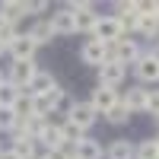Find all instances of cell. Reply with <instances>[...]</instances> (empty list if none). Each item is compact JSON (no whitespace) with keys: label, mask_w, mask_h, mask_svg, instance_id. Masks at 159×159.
Instances as JSON below:
<instances>
[{"label":"cell","mask_w":159,"mask_h":159,"mask_svg":"<svg viewBox=\"0 0 159 159\" xmlns=\"http://www.w3.org/2000/svg\"><path fill=\"white\" fill-rule=\"evenodd\" d=\"M70 159H76V156H70Z\"/></svg>","instance_id":"8d00e7d4"},{"label":"cell","mask_w":159,"mask_h":159,"mask_svg":"<svg viewBox=\"0 0 159 159\" xmlns=\"http://www.w3.org/2000/svg\"><path fill=\"white\" fill-rule=\"evenodd\" d=\"M29 13V3H22V0H7V3H0V22L7 25H16L19 16Z\"/></svg>","instance_id":"8fae6325"},{"label":"cell","mask_w":159,"mask_h":159,"mask_svg":"<svg viewBox=\"0 0 159 159\" xmlns=\"http://www.w3.org/2000/svg\"><path fill=\"white\" fill-rule=\"evenodd\" d=\"M45 127H48V118H38V115H32V118H25V121H19V124H16L19 134L32 137V140L42 137V130H45Z\"/></svg>","instance_id":"9a60e30c"},{"label":"cell","mask_w":159,"mask_h":159,"mask_svg":"<svg viewBox=\"0 0 159 159\" xmlns=\"http://www.w3.org/2000/svg\"><path fill=\"white\" fill-rule=\"evenodd\" d=\"M96 108H92L89 102H73L70 108H67V121H73L76 127H83V130H89L92 124H96Z\"/></svg>","instance_id":"277c9868"},{"label":"cell","mask_w":159,"mask_h":159,"mask_svg":"<svg viewBox=\"0 0 159 159\" xmlns=\"http://www.w3.org/2000/svg\"><path fill=\"white\" fill-rule=\"evenodd\" d=\"M35 48H38V45L29 38V32H25V35H16V42L10 45V54H13V61H32Z\"/></svg>","instance_id":"4fadbf2b"},{"label":"cell","mask_w":159,"mask_h":159,"mask_svg":"<svg viewBox=\"0 0 159 159\" xmlns=\"http://www.w3.org/2000/svg\"><path fill=\"white\" fill-rule=\"evenodd\" d=\"M3 51H7V45H0V54H3Z\"/></svg>","instance_id":"836d02e7"},{"label":"cell","mask_w":159,"mask_h":159,"mask_svg":"<svg viewBox=\"0 0 159 159\" xmlns=\"http://www.w3.org/2000/svg\"><path fill=\"white\" fill-rule=\"evenodd\" d=\"M42 10H48L45 0H35V3H29V13H42Z\"/></svg>","instance_id":"1f68e13d"},{"label":"cell","mask_w":159,"mask_h":159,"mask_svg":"<svg viewBox=\"0 0 159 159\" xmlns=\"http://www.w3.org/2000/svg\"><path fill=\"white\" fill-rule=\"evenodd\" d=\"M153 143H156V147H159V137H156V140H153Z\"/></svg>","instance_id":"e575fe53"},{"label":"cell","mask_w":159,"mask_h":159,"mask_svg":"<svg viewBox=\"0 0 159 159\" xmlns=\"http://www.w3.org/2000/svg\"><path fill=\"white\" fill-rule=\"evenodd\" d=\"M16 124H19L16 111L13 108H0V130H16Z\"/></svg>","instance_id":"4316f807"},{"label":"cell","mask_w":159,"mask_h":159,"mask_svg":"<svg viewBox=\"0 0 159 159\" xmlns=\"http://www.w3.org/2000/svg\"><path fill=\"white\" fill-rule=\"evenodd\" d=\"M19 96H22L19 86H13L10 80H3V83H0V108H13Z\"/></svg>","instance_id":"44dd1931"},{"label":"cell","mask_w":159,"mask_h":159,"mask_svg":"<svg viewBox=\"0 0 159 159\" xmlns=\"http://www.w3.org/2000/svg\"><path fill=\"white\" fill-rule=\"evenodd\" d=\"M115 102H121L115 89H108V86H99V89H92V99H89V105L96 108V115H105V111H108Z\"/></svg>","instance_id":"30bf717a"},{"label":"cell","mask_w":159,"mask_h":159,"mask_svg":"<svg viewBox=\"0 0 159 159\" xmlns=\"http://www.w3.org/2000/svg\"><path fill=\"white\" fill-rule=\"evenodd\" d=\"M124 73H127V67H124V64H118V61H105L102 67H99V80H102L99 86L118 89V86H121V80H124Z\"/></svg>","instance_id":"8992f818"},{"label":"cell","mask_w":159,"mask_h":159,"mask_svg":"<svg viewBox=\"0 0 159 159\" xmlns=\"http://www.w3.org/2000/svg\"><path fill=\"white\" fill-rule=\"evenodd\" d=\"M0 159H19V156L13 153V150H3V153H0Z\"/></svg>","instance_id":"d6a6232c"},{"label":"cell","mask_w":159,"mask_h":159,"mask_svg":"<svg viewBox=\"0 0 159 159\" xmlns=\"http://www.w3.org/2000/svg\"><path fill=\"white\" fill-rule=\"evenodd\" d=\"M121 35H124V32H121L118 16H99L96 29H92V38H96V42H102V45H115Z\"/></svg>","instance_id":"7a4b0ae2"},{"label":"cell","mask_w":159,"mask_h":159,"mask_svg":"<svg viewBox=\"0 0 159 159\" xmlns=\"http://www.w3.org/2000/svg\"><path fill=\"white\" fill-rule=\"evenodd\" d=\"M13 111H16L19 121L32 118V96H19V99H16V105H13Z\"/></svg>","instance_id":"484cf974"},{"label":"cell","mask_w":159,"mask_h":159,"mask_svg":"<svg viewBox=\"0 0 159 159\" xmlns=\"http://www.w3.org/2000/svg\"><path fill=\"white\" fill-rule=\"evenodd\" d=\"M147 111L156 118L159 115V89H153V92H147Z\"/></svg>","instance_id":"f546056e"},{"label":"cell","mask_w":159,"mask_h":159,"mask_svg":"<svg viewBox=\"0 0 159 159\" xmlns=\"http://www.w3.org/2000/svg\"><path fill=\"white\" fill-rule=\"evenodd\" d=\"M35 73H38L35 61H13V64H10V83H13V86H19V89L29 86Z\"/></svg>","instance_id":"5b68a950"},{"label":"cell","mask_w":159,"mask_h":159,"mask_svg":"<svg viewBox=\"0 0 159 159\" xmlns=\"http://www.w3.org/2000/svg\"><path fill=\"white\" fill-rule=\"evenodd\" d=\"M118 16H137V3L134 0H127V3L121 0V3H118Z\"/></svg>","instance_id":"4dcf8cb0"},{"label":"cell","mask_w":159,"mask_h":159,"mask_svg":"<svg viewBox=\"0 0 159 159\" xmlns=\"http://www.w3.org/2000/svg\"><path fill=\"white\" fill-rule=\"evenodd\" d=\"M137 32H140V35H156V32H159V13L137 16Z\"/></svg>","instance_id":"603a6c76"},{"label":"cell","mask_w":159,"mask_h":159,"mask_svg":"<svg viewBox=\"0 0 159 159\" xmlns=\"http://www.w3.org/2000/svg\"><path fill=\"white\" fill-rule=\"evenodd\" d=\"M137 159H159V147L153 140H143L140 147H137Z\"/></svg>","instance_id":"83f0119b"},{"label":"cell","mask_w":159,"mask_h":159,"mask_svg":"<svg viewBox=\"0 0 159 159\" xmlns=\"http://www.w3.org/2000/svg\"><path fill=\"white\" fill-rule=\"evenodd\" d=\"M105 118H108V121H111V124H124V121H127V118H130V111H127V105H124V102H115V105H111V108H108V111H105Z\"/></svg>","instance_id":"d4e9b609"},{"label":"cell","mask_w":159,"mask_h":159,"mask_svg":"<svg viewBox=\"0 0 159 159\" xmlns=\"http://www.w3.org/2000/svg\"><path fill=\"white\" fill-rule=\"evenodd\" d=\"M64 102V89H51V92H45V96H32V115H38V118H48L51 111L57 108V105Z\"/></svg>","instance_id":"3957f363"},{"label":"cell","mask_w":159,"mask_h":159,"mask_svg":"<svg viewBox=\"0 0 159 159\" xmlns=\"http://www.w3.org/2000/svg\"><path fill=\"white\" fill-rule=\"evenodd\" d=\"M13 153H16L19 159H35V140L25 137V134H16V140H13Z\"/></svg>","instance_id":"d6986e66"},{"label":"cell","mask_w":159,"mask_h":159,"mask_svg":"<svg viewBox=\"0 0 159 159\" xmlns=\"http://www.w3.org/2000/svg\"><path fill=\"white\" fill-rule=\"evenodd\" d=\"M73 16H76V32H92L96 22H99V16L92 10H80V13H73Z\"/></svg>","instance_id":"cb8c5ba5"},{"label":"cell","mask_w":159,"mask_h":159,"mask_svg":"<svg viewBox=\"0 0 159 159\" xmlns=\"http://www.w3.org/2000/svg\"><path fill=\"white\" fill-rule=\"evenodd\" d=\"M35 143H45V147H48V153H51V150H64V134H61V124H51V121H48V127L42 130V137H38Z\"/></svg>","instance_id":"5bb4252c"},{"label":"cell","mask_w":159,"mask_h":159,"mask_svg":"<svg viewBox=\"0 0 159 159\" xmlns=\"http://www.w3.org/2000/svg\"><path fill=\"white\" fill-rule=\"evenodd\" d=\"M108 159H137V147L130 140H111Z\"/></svg>","instance_id":"ac0fdd59"},{"label":"cell","mask_w":159,"mask_h":159,"mask_svg":"<svg viewBox=\"0 0 159 159\" xmlns=\"http://www.w3.org/2000/svg\"><path fill=\"white\" fill-rule=\"evenodd\" d=\"M134 70H137V76L143 80V83H156L159 80V57L153 54H140L137 61H134Z\"/></svg>","instance_id":"52a82bcc"},{"label":"cell","mask_w":159,"mask_h":159,"mask_svg":"<svg viewBox=\"0 0 159 159\" xmlns=\"http://www.w3.org/2000/svg\"><path fill=\"white\" fill-rule=\"evenodd\" d=\"M51 29H54V35H73L76 32V16L64 7V10H57V13H51Z\"/></svg>","instance_id":"9c48e42d"},{"label":"cell","mask_w":159,"mask_h":159,"mask_svg":"<svg viewBox=\"0 0 159 159\" xmlns=\"http://www.w3.org/2000/svg\"><path fill=\"white\" fill-rule=\"evenodd\" d=\"M54 86H57V83L51 80V73H42V70H38V73L32 76V83L25 86V89H19V92H22V96H45V92H51Z\"/></svg>","instance_id":"7c38bea8"},{"label":"cell","mask_w":159,"mask_h":159,"mask_svg":"<svg viewBox=\"0 0 159 159\" xmlns=\"http://www.w3.org/2000/svg\"><path fill=\"white\" fill-rule=\"evenodd\" d=\"M73 156L76 159H102V147H99V140H80L76 147H73Z\"/></svg>","instance_id":"e0dca14e"},{"label":"cell","mask_w":159,"mask_h":159,"mask_svg":"<svg viewBox=\"0 0 159 159\" xmlns=\"http://www.w3.org/2000/svg\"><path fill=\"white\" fill-rule=\"evenodd\" d=\"M156 121H159V115H156Z\"/></svg>","instance_id":"d590c367"},{"label":"cell","mask_w":159,"mask_h":159,"mask_svg":"<svg viewBox=\"0 0 159 159\" xmlns=\"http://www.w3.org/2000/svg\"><path fill=\"white\" fill-rule=\"evenodd\" d=\"M42 159H48V156H42Z\"/></svg>","instance_id":"74e56055"},{"label":"cell","mask_w":159,"mask_h":159,"mask_svg":"<svg viewBox=\"0 0 159 159\" xmlns=\"http://www.w3.org/2000/svg\"><path fill=\"white\" fill-rule=\"evenodd\" d=\"M0 153H3V150H0Z\"/></svg>","instance_id":"f35d334b"},{"label":"cell","mask_w":159,"mask_h":159,"mask_svg":"<svg viewBox=\"0 0 159 159\" xmlns=\"http://www.w3.org/2000/svg\"><path fill=\"white\" fill-rule=\"evenodd\" d=\"M121 102L127 105V111H130V115L147 111V89H127V96H124Z\"/></svg>","instance_id":"2e32d148"},{"label":"cell","mask_w":159,"mask_h":159,"mask_svg":"<svg viewBox=\"0 0 159 159\" xmlns=\"http://www.w3.org/2000/svg\"><path fill=\"white\" fill-rule=\"evenodd\" d=\"M61 134H64V143H73V147H76L80 140H86V130L76 127L73 121H64V124H61Z\"/></svg>","instance_id":"7402d4cb"},{"label":"cell","mask_w":159,"mask_h":159,"mask_svg":"<svg viewBox=\"0 0 159 159\" xmlns=\"http://www.w3.org/2000/svg\"><path fill=\"white\" fill-rule=\"evenodd\" d=\"M29 38L35 45H48L51 38H54V29H51V22L48 19H42V22H35L32 29H29Z\"/></svg>","instance_id":"ffe728a7"},{"label":"cell","mask_w":159,"mask_h":159,"mask_svg":"<svg viewBox=\"0 0 159 159\" xmlns=\"http://www.w3.org/2000/svg\"><path fill=\"white\" fill-rule=\"evenodd\" d=\"M80 57H83V64L102 67V64L108 61V45H102V42H96V38H89V42L80 48Z\"/></svg>","instance_id":"ba28073f"},{"label":"cell","mask_w":159,"mask_h":159,"mask_svg":"<svg viewBox=\"0 0 159 159\" xmlns=\"http://www.w3.org/2000/svg\"><path fill=\"white\" fill-rule=\"evenodd\" d=\"M16 25H7V22H0V45H7V51H10V45L16 42Z\"/></svg>","instance_id":"f1b7e54d"},{"label":"cell","mask_w":159,"mask_h":159,"mask_svg":"<svg viewBox=\"0 0 159 159\" xmlns=\"http://www.w3.org/2000/svg\"><path fill=\"white\" fill-rule=\"evenodd\" d=\"M140 54H143L140 45L134 42V38H127V35H121L115 45H108V61H118V64H124V67H127V64H134Z\"/></svg>","instance_id":"6da1fadb"}]
</instances>
